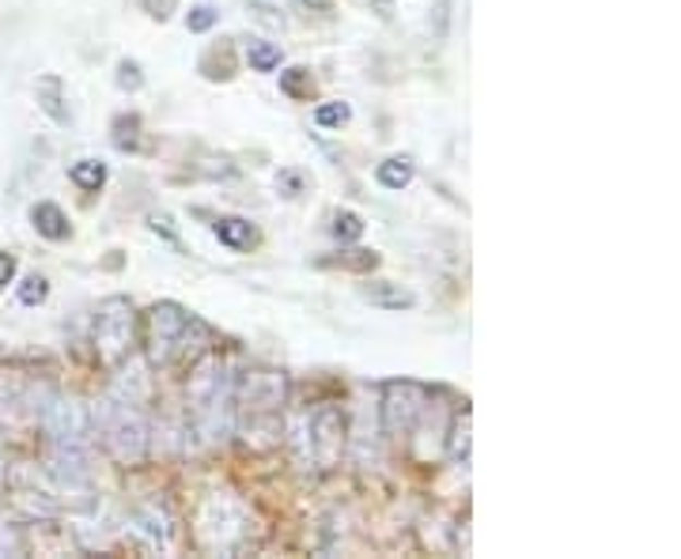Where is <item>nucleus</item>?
<instances>
[{
  "mask_svg": "<svg viewBox=\"0 0 681 559\" xmlns=\"http://www.w3.org/2000/svg\"><path fill=\"white\" fill-rule=\"evenodd\" d=\"M235 374L227 359L209 356L189 374V427L205 446H224L235 435Z\"/></svg>",
  "mask_w": 681,
  "mask_h": 559,
  "instance_id": "f257e3e1",
  "label": "nucleus"
},
{
  "mask_svg": "<svg viewBox=\"0 0 681 559\" xmlns=\"http://www.w3.org/2000/svg\"><path fill=\"white\" fill-rule=\"evenodd\" d=\"M91 435L102 438V446L117 465H140L148 458V420L140 412V401L125 394H110L95 401Z\"/></svg>",
  "mask_w": 681,
  "mask_h": 559,
  "instance_id": "f03ea898",
  "label": "nucleus"
},
{
  "mask_svg": "<svg viewBox=\"0 0 681 559\" xmlns=\"http://www.w3.org/2000/svg\"><path fill=\"white\" fill-rule=\"evenodd\" d=\"M284 401H288V374L284 371L255 367L235 378V420L247 423V431H276Z\"/></svg>",
  "mask_w": 681,
  "mask_h": 559,
  "instance_id": "7ed1b4c3",
  "label": "nucleus"
},
{
  "mask_svg": "<svg viewBox=\"0 0 681 559\" xmlns=\"http://www.w3.org/2000/svg\"><path fill=\"white\" fill-rule=\"evenodd\" d=\"M250 525H255V518L235 495L212 492L197 514V541H201L205 552L232 556L250 541Z\"/></svg>",
  "mask_w": 681,
  "mask_h": 559,
  "instance_id": "20e7f679",
  "label": "nucleus"
},
{
  "mask_svg": "<svg viewBox=\"0 0 681 559\" xmlns=\"http://www.w3.org/2000/svg\"><path fill=\"white\" fill-rule=\"evenodd\" d=\"M137 340V310L125 295H110L95 310V356L102 367H117L129 359Z\"/></svg>",
  "mask_w": 681,
  "mask_h": 559,
  "instance_id": "39448f33",
  "label": "nucleus"
},
{
  "mask_svg": "<svg viewBox=\"0 0 681 559\" xmlns=\"http://www.w3.org/2000/svg\"><path fill=\"white\" fill-rule=\"evenodd\" d=\"M189 322H194V318H189L186 310H182L178 302H171V299L156 302V307L148 310V325H145V356H148V367H152V371L168 367L171 359L178 356L182 348H186Z\"/></svg>",
  "mask_w": 681,
  "mask_h": 559,
  "instance_id": "423d86ee",
  "label": "nucleus"
},
{
  "mask_svg": "<svg viewBox=\"0 0 681 559\" xmlns=\"http://www.w3.org/2000/svg\"><path fill=\"white\" fill-rule=\"evenodd\" d=\"M38 423L50 446H91V412L76 397L50 394L38 405Z\"/></svg>",
  "mask_w": 681,
  "mask_h": 559,
  "instance_id": "0eeeda50",
  "label": "nucleus"
},
{
  "mask_svg": "<svg viewBox=\"0 0 681 559\" xmlns=\"http://www.w3.org/2000/svg\"><path fill=\"white\" fill-rule=\"evenodd\" d=\"M428 409V389L417 382H391L383 389V431L391 438H406L421 423Z\"/></svg>",
  "mask_w": 681,
  "mask_h": 559,
  "instance_id": "6e6552de",
  "label": "nucleus"
},
{
  "mask_svg": "<svg viewBox=\"0 0 681 559\" xmlns=\"http://www.w3.org/2000/svg\"><path fill=\"white\" fill-rule=\"evenodd\" d=\"M311 423V454H314V465L322 469H334L340 461V450L348 443V427L345 417H340L337 405H322L314 417H307Z\"/></svg>",
  "mask_w": 681,
  "mask_h": 559,
  "instance_id": "1a4fd4ad",
  "label": "nucleus"
},
{
  "mask_svg": "<svg viewBox=\"0 0 681 559\" xmlns=\"http://www.w3.org/2000/svg\"><path fill=\"white\" fill-rule=\"evenodd\" d=\"M129 533L137 537L140 548H148V552H168L171 541H174V522L160 502H140V507L129 514Z\"/></svg>",
  "mask_w": 681,
  "mask_h": 559,
  "instance_id": "9d476101",
  "label": "nucleus"
},
{
  "mask_svg": "<svg viewBox=\"0 0 681 559\" xmlns=\"http://www.w3.org/2000/svg\"><path fill=\"white\" fill-rule=\"evenodd\" d=\"M50 473L69 492L87 488L91 484V446H50Z\"/></svg>",
  "mask_w": 681,
  "mask_h": 559,
  "instance_id": "9b49d317",
  "label": "nucleus"
},
{
  "mask_svg": "<svg viewBox=\"0 0 681 559\" xmlns=\"http://www.w3.org/2000/svg\"><path fill=\"white\" fill-rule=\"evenodd\" d=\"M35 102L38 110H42L46 117H50L53 125H73V110H69V91H65V79L58 76V72H42V76L35 79Z\"/></svg>",
  "mask_w": 681,
  "mask_h": 559,
  "instance_id": "f8f14e48",
  "label": "nucleus"
},
{
  "mask_svg": "<svg viewBox=\"0 0 681 559\" xmlns=\"http://www.w3.org/2000/svg\"><path fill=\"white\" fill-rule=\"evenodd\" d=\"M30 227H35L38 235L46 238V243H65V238L73 235V223H69L65 209H61V204H53V201L30 204Z\"/></svg>",
  "mask_w": 681,
  "mask_h": 559,
  "instance_id": "ddd939ff",
  "label": "nucleus"
},
{
  "mask_svg": "<svg viewBox=\"0 0 681 559\" xmlns=\"http://www.w3.org/2000/svg\"><path fill=\"white\" fill-rule=\"evenodd\" d=\"M212 235L220 238V246H227V250H235V253L250 250V246L258 243L255 223L243 220V215H220V220L212 223Z\"/></svg>",
  "mask_w": 681,
  "mask_h": 559,
  "instance_id": "4468645a",
  "label": "nucleus"
},
{
  "mask_svg": "<svg viewBox=\"0 0 681 559\" xmlns=\"http://www.w3.org/2000/svg\"><path fill=\"white\" fill-rule=\"evenodd\" d=\"M363 299H368L371 307L386 310V314H401V310H413L417 307V295L413 291H406L401 284H386V280L363 287Z\"/></svg>",
  "mask_w": 681,
  "mask_h": 559,
  "instance_id": "2eb2a0df",
  "label": "nucleus"
},
{
  "mask_svg": "<svg viewBox=\"0 0 681 559\" xmlns=\"http://www.w3.org/2000/svg\"><path fill=\"white\" fill-rule=\"evenodd\" d=\"M375 178L383 189H391V194H401L406 186H413L417 178V163L409 156H391L383 159V163L375 166Z\"/></svg>",
  "mask_w": 681,
  "mask_h": 559,
  "instance_id": "dca6fc26",
  "label": "nucleus"
},
{
  "mask_svg": "<svg viewBox=\"0 0 681 559\" xmlns=\"http://www.w3.org/2000/svg\"><path fill=\"white\" fill-rule=\"evenodd\" d=\"M69 182H73L76 189H84V194H99V189L107 186V163H102V159H76V163L69 166Z\"/></svg>",
  "mask_w": 681,
  "mask_h": 559,
  "instance_id": "f3484780",
  "label": "nucleus"
},
{
  "mask_svg": "<svg viewBox=\"0 0 681 559\" xmlns=\"http://www.w3.org/2000/svg\"><path fill=\"white\" fill-rule=\"evenodd\" d=\"M281 61H284V50L276 42H265V38H250L247 42V65L250 72H276L281 69Z\"/></svg>",
  "mask_w": 681,
  "mask_h": 559,
  "instance_id": "a211bd4d",
  "label": "nucleus"
},
{
  "mask_svg": "<svg viewBox=\"0 0 681 559\" xmlns=\"http://www.w3.org/2000/svg\"><path fill=\"white\" fill-rule=\"evenodd\" d=\"M473 412L470 409H462L455 417V427H450V461H458V465H462V461H470V446H473Z\"/></svg>",
  "mask_w": 681,
  "mask_h": 559,
  "instance_id": "6ab92c4d",
  "label": "nucleus"
},
{
  "mask_svg": "<svg viewBox=\"0 0 681 559\" xmlns=\"http://www.w3.org/2000/svg\"><path fill=\"white\" fill-rule=\"evenodd\" d=\"M352 122V107H348V102H319V107H314V125H319V129H340V125H348Z\"/></svg>",
  "mask_w": 681,
  "mask_h": 559,
  "instance_id": "aec40b11",
  "label": "nucleus"
},
{
  "mask_svg": "<svg viewBox=\"0 0 681 559\" xmlns=\"http://www.w3.org/2000/svg\"><path fill=\"white\" fill-rule=\"evenodd\" d=\"M311 87H314V76L311 69H284L281 72V91L288 95V99H311Z\"/></svg>",
  "mask_w": 681,
  "mask_h": 559,
  "instance_id": "412c9836",
  "label": "nucleus"
},
{
  "mask_svg": "<svg viewBox=\"0 0 681 559\" xmlns=\"http://www.w3.org/2000/svg\"><path fill=\"white\" fill-rule=\"evenodd\" d=\"M334 238H337L340 246L360 243V238H363V215H360V212L340 209V212L334 215Z\"/></svg>",
  "mask_w": 681,
  "mask_h": 559,
  "instance_id": "4be33fe9",
  "label": "nucleus"
},
{
  "mask_svg": "<svg viewBox=\"0 0 681 559\" xmlns=\"http://www.w3.org/2000/svg\"><path fill=\"white\" fill-rule=\"evenodd\" d=\"M114 84H117V91L137 95L140 87H145V69H140V61H133V58H122V61H117Z\"/></svg>",
  "mask_w": 681,
  "mask_h": 559,
  "instance_id": "5701e85b",
  "label": "nucleus"
},
{
  "mask_svg": "<svg viewBox=\"0 0 681 559\" xmlns=\"http://www.w3.org/2000/svg\"><path fill=\"white\" fill-rule=\"evenodd\" d=\"M216 23H220V12L212 4H194L186 12V30H189V35H209Z\"/></svg>",
  "mask_w": 681,
  "mask_h": 559,
  "instance_id": "b1692460",
  "label": "nucleus"
},
{
  "mask_svg": "<svg viewBox=\"0 0 681 559\" xmlns=\"http://www.w3.org/2000/svg\"><path fill=\"white\" fill-rule=\"evenodd\" d=\"M15 295H20V302H23V307H38V302H46V299H50V280H46V276H38V273H30V276L20 284V291H15Z\"/></svg>",
  "mask_w": 681,
  "mask_h": 559,
  "instance_id": "393cba45",
  "label": "nucleus"
},
{
  "mask_svg": "<svg viewBox=\"0 0 681 559\" xmlns=\"http://www.w3.org/2000/svg\"><path fill=\"white\" fill-rule=\"evenodd\" d=\"M276 189H281V197H288L292 201V197H299L307 189V178L299 171H281L276 174Z\"/></svg>",
  "mask_w": 681,
  "mask_h": 559,
  "instance_id": "a878e982",
  "label": "nucleus"
},
{
  "mask_svg": "<svg viewBox=\"0 0 681 559\" xmlns=\"http://www.w3.org/2000/svg\"><path fill=\"white\" fill-rule=\"evenodd\" d=\"M250 12H255V20H261L265 27H273V30L288 27V20H284V15H276V8L265 4V0H250Z\"/></svg>",
  "mask_w": 681,
  "mask_h": 559,
  "instance_id": "bb28decb",
  "label": "nucleus"
},
{
  "mask_svg": "<svg viewBox=\"0 0 681 559\" xmlns=\"http://www.w3.org/2000/svg\"><path fill=\"white\" fill-rule=\"evenodd\" d=\"M15 273H20V261H15V253L0 250V287H8V284H12Z\"/></svg>",
  "mask_w": 681,
  "mask_h": 559,
  "instance_id": "cd10ccee",
  "label": "nucleus"
},
{
  "mask_svg": "<svg viewBox=\"0 0 681 559\" xmlns=\"http://www.w3.org/2000/svg\"><path fill=\"white\" fill-rule=\"evenodd\" d=\"M12 552H20V537H15L8 525H0V556H12Z\"/></svg>",
  "mask_w": 681,
  "mask_h": 559,
  "instance_id": "c85d7f7f",
  "label": "nucleus"
},
{
  "mask_svg": "<svg viewBox=\"0 0 681 559\" xmlns=\"http://www.w3.org/2000/svg\"><path fill=\"white\" fill-rule=\"evenodd\" d=\"M299 8H314V12H330V4H334V0H296Z\"/></svg>",
  "mask_w": 681,
  "mask_h": 559,
  "instance_id": "c756f323",
  "label": "nucleus"
},
{
  "mask_svg": "<svg viewBox=\"0 0 681 559\" xmlns=\"http://www.w3.org/2000/svg\"><path fill=\"white\" fill-rule=\"evenodd\" d=\"M4 476H8V469H4V458H0V488H4Z\"/></svg>",
  "mask_w": 681,
  "mask_h": 559,
  "instance_id": "7c9ffc66",
  "label": "nucleus"
}]
</instances>
